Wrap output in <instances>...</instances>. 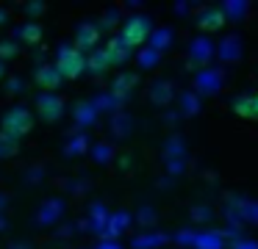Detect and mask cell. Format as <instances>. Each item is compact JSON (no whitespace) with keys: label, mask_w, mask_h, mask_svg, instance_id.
I'll return each instance as SVG.
<instances>
[{"label":"cell","mask_w":258,"mask_h":249,"mask_svg":"<svg viewBox=\"0 0 258 249\" xmlns=\"http://www.w3.org/2000/svg\"><path fill=\"white\" fill-rule=\"evenodd\" d=\"M36 80H39V86H45V89H56L58 83H61V77L56 75V69H50V66H45V69H39V75H36Z\"/></svg>","instance_id":"cell-7"},{"label":"cell","mask_w":258,"mask_h":249,"mask_svg":"<svg viewBox=\"0 0 258 249\" xmlns=\"http://www.w3.org/2000/svg\"><path fill=\"white\" fill-rule=\"evenodd\" d=\"M150 36V20L147 17H131L122 28V36H119V44L125 50H134V47H142Z\"/></svg>","instance_id":"cell-2"},{"label":"cell","mask_w":258,"mask_h":249,"mask_svg":"<svg viewBox=\"0 0 258 249\" xmlns=\"http://www.w3.org/2000/svg\"><path fill=\"white\" fill-rule=\"evenodd\" d=\"M233 114L241 116V119H258L255 108H252V97H239L233 103Z\"/></svg>","instance_id":"cell-6"},{"label":"cell","mask_w":258,"mask_h":249,"mask_svg":"<svg viewBox=\"0 0 258 249\" xmlns=\"http://www.w3.org/2000/svg\"><path fill=\"white\" fill-rule=\"evenodd\" d=\"M252 108H255V116H258V94L252 97Z\"/></svg>","instance_id":"cell-9"},{"label":"cell","mask_w":258,"mask_h":249,"mask_svg":"<svg viewBox=\"0 0 258 249\" xmlns=\"http://www.w3.org/2000/svg\"><path fill=\"white\" fill-rule=\"evenodd\" d=\"M53 69H56V75L61 77V80H75V77H81V72L86 69V55L75 47H61Z\"/></svg>","instance_id":"cell-1"},{"label":"cell","mask_w":258,"mask_h":249,"mask_svg":"<svg viewBox=\"0 0 258 249\" xmlns=\"http://www.w3.org/2000/svg\"><path fill=\"white\" fill-rule=\"evenodd\" d=\"M23 39H25L28 44H36V42L42 39V31H39V25H25V28H23Z\"/></svg>","instance_id":"cell-8"},{"label":"cell","mask_w":258,"mask_h":249,"mask_svg":"<svg viewBox=\"0 0 258 249\" xmlns=\"http://www.w3.org/2000/svg\"><path fill=\"white\" fill-rule=\"evenodd\" d=\"M200 31H206V33H214V31H219V28L225 25V14L219 9H211V11H203L200 14Z\"/></svg>","instance_id":"cell-4"},{"label":"cell","mask_w":258,"mask_h":249,"mask_svg":"<svg viewBox=\"0 0 258 249\" xmlns=\"http://www.w3.org/2000/svg\"><path fill=\"white\" fill-rule=\"evenodd\" d=\"M31 127H34V116H31L25 108H12L6 116H3V130H6V136H12V138L28 136Z\"/></svg>","instance_id":"cell-3"},{"label":"cell","mask_w":258,"mask_h":249,"mask_svg":"<svg viewBox=\"0 0 258 249\" xmlns=\"http://www.w3.org/2000/svg\"><path fill=\"white\" fill-rule=\"evenodd\" d=\"M97 39H100V33H97L95 25H81V31H78V44H75V50H81V53H84L86 47H95Z\"/></svg>","instance_id":"cell-5"}]
</instances>
